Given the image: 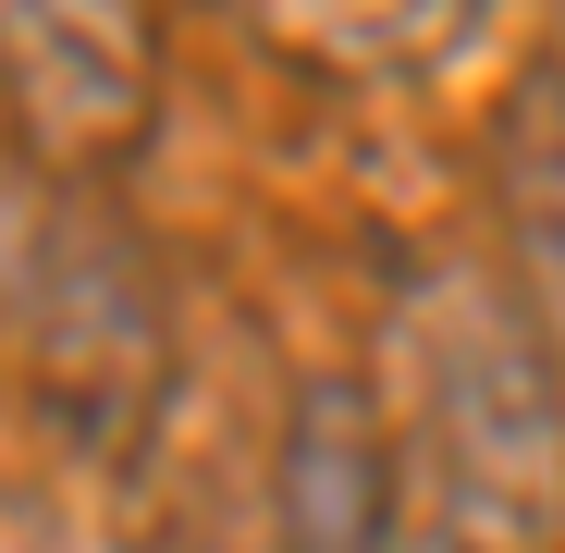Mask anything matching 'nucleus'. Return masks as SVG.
I'll return each mask as SVG.
<instances>
[{
  "label": "nucleus",
  "instance_id": "4",
  "mask_svg": "<svg viewBox=\"0 0 565 553\" xmlns=\"http://www.w3.org/2000/svg\"><path fill=\"white\" fill-rule=\"evenodd\" d=\"M282 553H394V430L356 382H308L282 430Z\"/></svg>",
  "mask_w": 565,
  "mask_h": 553
},
{
  "label": "nucleus",
  "instance_id": "6",
  "mask_svg": "<svg viewBox=\"0 0 565 553\" xmlns=\"http://www.w3.org/2000/svg\"><path fill=\"white\" fill-rule=\"evenodd\" d=\"M504 222H516V258H529L541 332L565 344V50L516 86V111H504Z\"/></svg>",
  "mask_w": 565,
  "mask_h": 553
},
{
  "label": "nucleus",
  "instance_id": "3",
  "mask_svg": "<svg viewBox=\"0 0 565 553\" xmlns=\"http://www.w3.org/2000/svg\"><path fill=\"white\" fill-rule=\"evenodd\" d=\"M0 13H13V111L50 148H124L148 124V0H0Z\"/></svg>",
  "mask_w": 565,
  "mask_h": 553
},
{
  "label": "nucleus",
  "instance_id": "5",
  "mask_svg": "<svg viewBox=\"0 0 565 553\" xmlns=\"http://www.w3.org/2000/svg\"><path fill=\"white\" fill-rule=\"evenodd\" d=\"M234 13L320 74H406L480 25V0H234Z\"/></svg>",
  "mask_w": 565,
  "mask_h": 553
},
{
  "label": "nucleus",
  "instance_id": "7",
  "mask_svg": "<svg viewBox=\"0 0 565 553\" xmlns=\"http://www.w3.org/2000/svg\"><path fill=\"white\" fill-rule=\"evenodd\" d=\"M430 553H480V541H430Z\"/></svg>",
  "mask_w": 565,
  "mask_h": 553
},
{
  "label": "nucleus",
  "instance_id": "1",
  "mask_svg": "<svg viewBox=\"0 0 565 553\" xmlns=\"http://www.w3.org/2000/svg\"><path fill=\"white\" fill-rule=\"evenodd\" d=\"M406 382H418V468L455 504L443 541L516 553L529 529L565 517V418L529 320H504L480 284H430L406 320Z\"/></svg>",
  "mask_w": 565,
  "mask_h": 553
},
{
  "label": "nucleus",
  "instance_id": "2",
  "mask_svg": "<svg viewBox=\"0 0 565 553\" xmlns=\"http://www.w3.org/2000/svg\"><path fill=\"white\" fill-rule=\"evenodd\" d=\"M13 308H25V382L74 418V430H111L148 382H160V308L136 284V258L74 234L38 258V234L13 246Z\"/></svg>",
  "mask_w": 565,
  "mask_h": 553
}]
</instances>
